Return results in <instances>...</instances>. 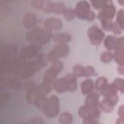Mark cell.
Here are the masks:
<instances>
[{
	"label": "cell",
	"instance_id": "23",
	"mask_svg": "<svg viewBox=\"0 0 124 124\" xmlns=\"http://www.w3.org/2000/svg\"><path fill=\"white\" fill-rule=\"evenodd\" d=\"M98 106L102 110L106 112H109L113 110L114 105L104 99L99 104Z\"/></svg>",
	"mask_w": 124,
	"mask_h": 124
},
{
	"label": "cell",
	"instance_id": "40",
	"mask_svg": "<svg viewBox=\"0 0 124 124\" xmlns=\"http://www.w3.org/2000/svg\"><path fill=\"white\" fill-rule=\"evenodd\" d=\"M112 31L114 33L118 34L121 33L123 30L118 25V24L116 23H113V26Z\"/></svg>",
	"mask_w": 124,
	"mask_h": 124
},
{
	"label": "cell",
	"instance_id": "5",
	"mask_svg": "<svg viewBox=\"0 0 124 124\" xmlns=\"http://www.w3.org/2000/svg\"><path fill=\"white\" fill-rule=\"evenodd\" d=\"M69 52V48L65 43H58L47 54V59L51 62L59 60L60 57H65Z\"/></svg>",
	"mask_w": 124,
	"mask_h": 124
},
{
	"label": "cell",
	"instance_id": "32",
	"mask_svg": "<svg viewBox=\"0 0 124 124\" xmlns=\"http://www.w3.org/2000/svg\"><path fill=\"white\" fill-rule=\"evenodd\" d=\"M64 6L63 4L60 2H54L53 5L52 12L60 14L62 13L64 10Z\"/></svg>",
	"mask_w": 124,
	"mask_h": 124
},
{
	"label": "cell",
	"instance_id": "18",
	"mask_svg": "<svg viewBox=\"0 0 124 124\" xmlns=\"http://www.w3.org/2000/svg\"><path fill=\"white\" fill-rule=\"evenodd\" d=\"M94 87L93 81L90 79L84 80L81 83V91L83 94L87 95L92 93Z\"/></svg>",
	"mask_w": 124,
	"mask_h": 124
},
{
	"label": "cell",
	"instance_id": "21",
	"mask_svg": "<svg viewBox=\"0 0 124 124\" xmlns=\"http://www.w3.org/2000/svg\"><path fill=\"white\" fill-rule=\"evenodd\" d=\"M37 89L42 95L46 96L51 91V86L50 84L44 82L37 86Z\"/></svg>",
	"mask_w": 124,
	"mask_h": 124
},
{
	"label": "cell",
	"instance_id": "41",
	"mask_svg": "<svg viewBox=\"0 0 124 124\" xmlns=\"http://www.w3.org/2000/svg\"><path fill=\"white\" fill-rule=\"evenodd\" d=\"M0 86L1 87H5L7 86V79H6L5 77H1L0 79Z\"/></svg>",
	"mask_w": 124,
	"mask_h": 124
},
{
	"label": "cell",
	"instance_id": "9",
	"mask_svg": "<svg viewBox=\"0 0 124 124\" xmlns=\"http://www.w3.org/2000/svg\"><path fill=\"white\" fill-rule=\"evenodd\" d=\"M53 3L50 1L42 0H32L31 2L32 6L34 8L47 13L52 12Z\"/></svg>",
	"mask_w": 124,
	"mask_h": 124
},
{
	"label": "cell",
	"instance_id": "31",
	"mask_svg": "<svg viewBox=\"0 0 124 124\" xmlns=\"http://www.w3.org/2000/svg\"><path fill=\"white\" fill-rule=\"evenodd\" d=\"M91 2L93 6L97 10L102 9L108 3V0H91Z\"/></svg>",
	"mask_w": 124,
	"mask_h": 124
},
{
	"label": "cell",
	"instance_id": "33",
	"mask_svg": "<svg viewBox=\"0 0 124 124\" xmlns=\"http://www.w3.org/2000/svg\"><path fill=\"white\" fill-rule=\"evenodd\" d=\"M123 9L120 10L117 15V21L116 23L122 29H124V12Z\"/></svg>",
	"mask_w": 124,
	"mask_h": 124
},
{
	"label": "cell",
	"instance_id": "27",
	"mask_svg": "<svg viewBox=\"0 0 124 124\" xmlns=\"http://www.w3.org/2000/svg\"><path fill=\"white\" fill-rule=\"evenodd\" d=\"M108 84V79L104 77H99L95 82V88L98 91H101L102 89Z\"/></svg>",
	"mask_w": 124,
	"mask_h": 124
},
{
	"label": "cell",
	"instance_id": "11",
	"mask_svg": "<svg viewBox=\"0 0 124 124\" xmlns=\"http://www.w3.org/2000/svg\"><path fill=\"white\" fill-rule=\"evenodd\" d=\"M65 86L66 91H74L77 87V82L76 77L73 74H67L63 78Z\"/></svg>",
	"mask_w": 124,
	"mask_h": 124
},
{
	"label": "cell",
	"instance_id": "19",
	"mask_svg": "<svg viewBox=\"0 0 124 124\" xmlns=\"http://www.w3.org/2000/svg\"><path fill=\"white\" fill-rule=\"evenodd\" d=\"M113 58L120 65H124V46H118L115 49Z\"/></svg>",
	"mask_w": 124,
	"mask_h": 124
},
{
	"label": "cell",
	"instance_id": "10",
	"mask_svg": "<svg viewBox=\"0 0 124 124\" xmlns=\"http://www.w3.org/2000/svg\"><path fill=\"white\" fill-rule=\"evenodd\" d=\"M116 13V9L111 1H108L107 5L102 9L101 12L99 13L98 16L102 17L109 19H112Z\"/></svg>",
	"mask_w": 124,
	"mask_h": 124
},
{
	"label": "cell",
	"instance_id": "8",
	"mask_svg": "<svg viewBox=\"0 0 124 124\" xmlns=\"http://www.w3.org/2000/svg\"><path fill=\"white\" fill-rule=\"evenodd\" d=\"M44 26L47 31H58L62 26L61 20L57 17H51L46 19L44 22Z\"/></svg>",
	"mask_w": 124,
	"mask_h": 124
},
{
	"label": "cell",
	"instance_id": "30",
	"mask_svg": "<svg viewBox=\"0 0 124 124\" xmlns=\"http://www.w3.org/2000/svg\"><path fill=\"white\" fill-rule=\"evenodd\" d=\"M113 59V54L108 51H104L101 55L100 59L104 63H108Z\"/></svg>",
	"mask_w": 124,
	"mask_h": 124
},
{
	"label": "cell",
	"instance_id": "29",
	"mask_svg": "<svg viewBox=\"0 0 124 124\" xmlns=\"http://www.w3.org/2000/svg\"><path fill=\"white\" fill-rule=\"evenodd\" d=\"M62 14L64 19L68 21L73 20L76 16L75 10L71 8L65 9L62 13Z\"/></svg>",
	"mask_w": 124,
	"mask_h": 124
},
{
	"label": "cell",
	"instance_id": "3",
	"mask_svg": "<svg viewBox=\"0 0 124 124\" xmlns=\"http://www.w3.org/2000/svg\"><path fill=\"white\" fill-rule=\"evenodd\" d=\"M41 110L47 117L53 118L56 117L60 111L59 98L56 95H52L47 98Z\"/></svg>",
	"mask_w": 124,
	"mask_h": 124
},
{
	"label": "cell",
	"instance_id": "37",
	"mask_svg": "<svg viewBox=\"0 0 124 124\" xmlns=\"http://www.w3.org/2000/svg\"><path fill=\"white\" fill-rule=\"evenodd\" d=\"M52 63V64L51 65V67L53 68L56 71H57L58 73H60L62 70L63 65L62 62L58 60Z\"/></svg>",
	"mask_w": 124,
	"mask_h": 124
},
{
	"label": "cell",
	"instance_id": "28",
	"mask_svg": "<svg viewBox=\"0 0 124 124\" xmlns=\"http://www.w3.org/2000/svg\"><path fill=\"white\" fill-rule=\"evenodd\" d=\"M17 51V48L15 46L8 45L4 46L1 49V53L7 55H12L15 54Z\"/></svg>",
	"mask_w": 124,
	"mask_h": 124
},
{
	"label": "cell",
	"instance_id": "7",
	"mask_svg": "<svg viewBox=\"0 0 124 124\" xmlns=\"http://www.w3.org/2000/svg\"><path fill=\"white\" fill-rule=\"evenodd\" d=\"M41 48V45L32 44L23 46L20 50V55L25 59H30L35 57Z\"/></svg>",
	"mask_w": 124,
	"mask_h": 124
},
{
	"label": "cell",
	"instance_id": "1",
	"mask_svg": "<svg viewBox=\"0 0 124 124\" xmlns=\"http://www.w3.org/2000/svg\"><path fill=\"white\" fill-rule=\"evenodd\" d=\"M26 39L32 44L42 45L47 43L50 39L49 31L40 28L31 30L26 33Z\"/></svg>",
	"mask_w": 124,
	"mask_h": 124
},
{
	"label": "cell",
	"instance_id": "36",
	"mask_svg": "<svg viewBox=\"0 0 124 124\" xmlns=\"http://www.w3.org/2000/svg\"><path fill=\"white\" fill-rule=\"evenodd\" d=\"M115 87L118 90H119L122 93L124 92V80L122 78H116L113 83Z\"/></svg>",
	"mask_w": 124,
	"mask_h": 124
},
{
	"label": "cell",
	"instance_id": "22",
	"mask_svg": "<svg viewBox=\"0 0 124 124\" xmlns=\"http://www.w3.org/2000/svg\"><path fill=\"white\" fill-rule=\"evenodd\" d=\"M78 115L83 120L91 118V110L85 105L82 106L78 109Z\"/></svg>",
	"mask_w": 124,
	"mask_h": 124
},
{
	"label": "cell",
	"instance_id": "39",
	"mask_svg": "<svg viewBox=\"0 0 124 124\" xmlns=\"http://www.w3.org/2000/svg\"><path fill=\"white\" fill-rule=\"evenodd\" d=\"M8 95L5 93H2L0 94V106L5 105L8 101Z\"/></svg>",
	"mask_w": 124,
	"mask_h": 124
},
{
	"label": "cell",
	"instance_id": "44",
	"mask_svg": "<svg viewBox=\"0 0 124 124\" xmlns=\"http://www.w3.org/2000/svg\"><path fill=\"white\" fill-rule=\"evenodd\" d=\"M31 121H34L33 122H32L33 123H39V124H41V123H43V121H42V120H40L38 118H35L33 119L32 120H31Z\"/></svg>",
	"mask_w": 124,
	"mask_h": 124
},
{
	"label": "cell",
	"instance_id": "26",
	"mask_svg": "<svg viewBox=\"0 0 124 124\" xmlns=\"http://www.w3.org/2000/svg\"><path fill=\"white\" fill-rule=\"evenodd\" d=\"M98 18L101 21L102 26L105 30H112L113 26V23L111 19L105 18L100 16H98Z\"/></svg>",
	"mask_w": 124,
	"mask_h": 124
},
{
	"label": "cell",
	"instance_id": "12",
	"mask_svg": "<svg viewBox=\"0 0 124 124\" xmlns=\"http://www.w3.org/2000/svg\"><path fill=\"white\" fill-rule=\"evenodd\" d=\"M22 22L23 26L25 28L31 29L36 25L37 18L33 14L28 13L24 16Z\"/></svg>",
	"mask_w": 124,
	"mask_h": 124
},
{
	"label": "cell",
	"instance_id": "42",
	"mask_svg": "<svg viewBox=\"0 0 124 124\" xmlns=\"http://www.w3.org/2000/svg\"><path fill=\"white\" fill-rule=\"evenodd\" d=\"M118 114L120 118L124 119V106L122 105L120 107L118 110Z\"/></svg>",
	"mask_w": 124,
	"mask_h": 124
},
{
	"label": "cell",
	"instance_id": "15",
	"mask_svg": "<svg viewBox=\"0 0 124 124\" xmlns=\"http://www.w3.org/2000/svg\"><path fill=\"white\" fill-rule=\"evenodd\" d=\"M54 41L58 43H65L69 42L72 38L71 35L68 32H59L54 34L52 37Z\"/></svg>",
	"mask_w": 124,
	"mask_h": 124
},
{
	"label": "cell",
	"instance_id": "25",
	"mask_svg": "<svg viewBox=\"0 0 124 124\" xmlns=\"http://www.w3.org/2000/svg\"><path fill=\"white\" fill-rule=\"evenodd\" d=\"M7 86L10 88L14 90H18L21 88L22 83L17 78H12L7 79Z\"/></svg>",
	"mask_w": 124,
	"mask_h": 124
},
{
	"label": "cell",
	"instance_id": "34",
	"mask_svg": "<svg viewBox=\"0 0 124 124\" xmlns=\"http://www.w3.org/2000/svg\"><path fill=\"white\" fill-rule=\"evenodd\" d=\"M84 67L80 64L76 65L73 69V74L76 77H80L83 76Z\"/></svg>",
	"mask_w": 124,
	"mask_h": 124
},
{
	"label": "cell",
	"instance_id": "4",
	"mask_svg": "<svg viewBox=\"0 0 124 124\" xmlns=\"http://www.w3.org/2000/svg\"><path fill=\"white\" fill-rule=\"evenodd\" d=\"M74 10L76 16L79 19L93 21L95 18V14L91 10L89 3L86 1H78Z\"/></svg>",
	"mask_w": 124,
	"mask_h": 124
},
{
	"label": "cell",
	"instance_id": "43",
	"mask_svg": "<svg viewBox=\"0 0 124 124\" xmlns=\"http://www.w3.org/2000/svg\"><path fill=\"white\" fill-rule=\"evenodd\" d=\"M123 65H120L119 64V66L118 68V71L119 73L122 75H123V74H124V66H123Z\"/></svg>",
	"mask_w": 124,
	"mask_h": 124
},
{
	"label": "cell",
	"instance_id": "17",
	"mask_svg": "<svg viewBox=\"0 0 124 124\" xmlns=\"http://www.w3.org/2000/svg\"><path fill=\"white\" fill-rule=\"evenodd\" d=\"M58 73L51 67L47 69L44 73L43 76L44 82L51 84L55 80V79Z\"/></svg>",
	"mask_w": 124,
	"mask_h": 124
},
{
	"label": "cell",
	"instance_id": "16",
	"mask_svg": "<svg viewBox=\"0 0 124 124\" xmlns=\"http://www.w3.org/2000/svg\"><path fill=\"white\" fill-rule=\"evenodd\" d=\"M104 44L105 47L109 50L115 49L118 46V38L114 36H108L105 39Z\"/></svg>",
	"mask_w": 124,
	"mask_h": 124
},
{
	"label": "cell",
	"instance_id": "13",
	"mask_svg": "<svg viewBox=\"0 0 124 124\" xmlns=\"http://www.w3.org/2000/svg\"><path fill=\"white\" fill-rule=\"evenodd\" d=\"M42 95L36 88L31 91L27 92L26 95V101L27 103L31 105H35L37 102L42 97H44Z\"/></svg>",
	"mask_w": 124,
	"mask_h": 124
},
{
	"label": "cell",
	"instance_id": "2",
	"mask_svg": "<svg viewBox=\"0 0 124 124\" xmlns=\"http://www.w3.org/2000/svg\"><path fill=\"white\" fill-rule=\"evenodd\" d=\"M41 66L37 60L25 62L18 67L15 73L19 78L26 79L38 72Z\"/></svg>",
	"mask_w": 124,
	"mask_h": 124
},
{
	"label": "cell",
	"instance_id": "38",
	"mask_svg": "<svg viewBox=\"0 0 124 124\" xmlns=\"http://www.w3.org/2000/svg\"><path fill=\"white\" fill-rule=\"evenodd\" d=\"M95 72V70L91 66H87L84 68L83 76L85 77H89L93 76Z\"/></svg>",
	"mask_w": 124,
	"mask_h": 124
},
{
	"label": "cell",
	"instance_id": "14",
	"mask_svg": "<svg viewBox=\"0 0 124 124\" xmlns=\"http://www.w3.org/2000/svg\"><path fill=\"white\" fill-rule=\"evenodd\" d=\"M99 96L96 93H91L85 99V106L90 109L98 108Z\"/></svg>",
	"mask_w": 124,
	"mask_h": 124
},
{
	"label": "cell",
	"instance_id": "20",
	"mask_svg": "<svg viewBox=\"0 0 124 124\" xmlns=\"http://www.w3.org/2000/svg\"><path fill=\"white\" fill-rule=\"evenodd\" d=\"M53 87L54 90L58 93H62L66 91L63 78H59L55 80L53 82Z\"/></svg>",
	"mask_w": 124,
	"mask_h": 124
},
{
	"label": "cell",
	"instance_id": "35",
	"mask_svg": "<svg viewBox=\"0 0 124 124\" xmlns=\"http://www.w3.org/2000/svg\"><path fill=\"white\" fill-rule=\"evenodd\" d=\"M23 87L24 90L27 92L34 90L37 87V86L35 85V84L31 80L27 81L25 82H24V83L23 85Z\"/></svg>",
	"mask_w": 124,
	"mask_h": 124
},
{
	"label": "cell",
	"instance_id": "24",
	"mask_svg": "<svg viewBox=\"0 0 124 124\" xmlns=\"http://www.w3.org/2000/svg\"><path fill=\"white\" fill-rule=\"evenodd\" d=\"M73 121L72 114L68 112L62 113L59 117V122L61 124H71Z\"/></svg>",
	"mask_w": 124,
	"mask_h": 124
},
{
	"label": "cell",
	"instance_id": "6",
	"mask_svg": "<svg viewBox=\"0 0 124 124\" xmlns=\"http://www.w3.org/2000/svg\"><path fill=\"white\" fill-rule=\"evenodd\" d=\"M88 36L92 44L98 45L103 40L105 34L97 26H92L88 30Z\"/></svg>",
	"mask_w": 124,
	"mask_h": 124
}]
</instances>
